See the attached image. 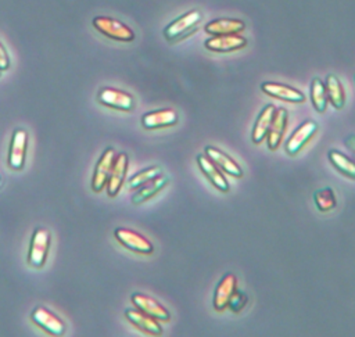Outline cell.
Here are the masks:
<instances>
[{"mask_svg":"<svg viewBox=\"0 0 355 337\" xmlns=\"http://www.w3.org/2000/svg\"><path fill=\"white\" fill-rule=\"evenodd\" d=\"M92 24L97 32H100L108 39H112L116 42H125V43L135 40V32L126 24L112 17L98 15L93 18Z\"/></svg>","mask_w":355,"mask_h":337,"instance_id":"6da1fadb","label":"cell"},{"mask_svg":"<svg viewBox=\"0 0 355 337\" xmlns=\"http://www.w3.org/2000/svg\"><path fill=\"white\" fill-rule=\"evenodd\" d=\"M50 241H51V234L47 229L44 227H37L35 229L29 250H28V263L32 268H42L46 263L49 248H50Z\"/></svg>","mask_w":355,"mask_h":337,"instance_id":"7a4b0ae2","label":"cell"},{"mask_svg":"<svg viewBox=\"0 0 355 337\" xmlns=\"http://www.w3.org/2000/svg\"><path fill=\"white\" fill-rule=\"evenodd\" d=\"M26 150H28V132L25 129H15L11 136L8 155H7V165L10 169L21 171L24 168Z\"/></svg>","mask_w":355,"mask_h":337,"instance_id":"3957f363","label":"cell"},{"mask_svg":"<svg viewBox=\"0 0 355 337\" xmlns=\"http://www.w3.org/2000/svg\"><path fill=\"white\" fill-rule=\"evenodd\" d=\"M201 21V12L197 10H191L175 21H172L165 29H164V36L169 42H178L183 36H186L196 25Z\"/></svg>","mask_w":355,"mask_h":337,"instance_id":"277c9868","label":"cell"},{"mask_svg":"<svg viewBox=\"0 0 355 337\" xmlns=\"http://www.w3.org/2000/svg\"><path fill=\"white\" fill-rule=\"evenodd\" d=\"M31 319L36 326H39L42 330H44L53 337H62L65 334V330H67L65 323L47 308H43V306L35 308L33 312L31 313Z\"/></svg>","mask_w":355,"mask_h":337,"instance_id":"5b68a950","label":"cell"},{"mask_svg":"<svg viewBox=\"0 0 355 337\" xmlns=\"http://www.w3.org/2000/svg\"><path fill=\"white\" fill-rule=\"evenodd\" d=\"M97 101L118 111H132L135 107L133 96L115 87H103L97 93Z\"/></svg>","mask_w":355,"mask_h":337,"instance_id":"8992f818","label":"cell"},{"mask_svg":"<svg viewBox=\"0 0 355 337\" xmlns=\"http://www.w3.org/2000/svg\"><path fill=\"white\" fill-rule=\"evenodd\" d=\"M115 239L128 250L133 251V252H139V254H144L148 255L154 251L153 244L140 233L126 229V227H118L114 232Z\"/></svg>","mask_w":355,"mask_h":337,"instance_id":"52a82bcc","label":"cell"},{"mask_svg":"<svg viewBox=\"0 0 355 337\" xmlns=\"http://www.w3.org/2000/svg\"><path fill=\"white\" fill-rule=\"evenodd\" d=\"M114 159H115V151L114 148L108 147L104 150V153L101 154L100 159L96 164L94 172H93V178H92V190L96 193H100L110 178L112 165H114Z\"/></svg>","mask_w":355,"mask_h":337,"instance_id":"ba28073f","label":"cell"},{"mask_svg":"<svg viewBox=\"0 0 355 337\" xmlns=\"http://www.w3.org/2000/svg\"><path fill=\"white\" fill-rule=\"evenodd\" d=\"M318 132V125L313 121H306L301 123L288 137L286 141V151L290 155L298 154L304 146L313 137V135Z\"/></svg>","mask_w":355,"mask_h":337,"instance_id":"9c48e42d","label":"cell"},{"mask_svg":"<svg viewBox=\"0 0 355 337\" xmlns=\"http://www.w3.org/2000/svg\"><path fill=\"white\" fill-rule=\"evenodd\" d=\"M128 165H129V158H128V154L125 153H121L118 155H115V159H114V165H112V169H111V173H110V178H108V182H107V194L110 197H115L123 182H125V178H126V172H128Z\"/></svg>","mask_w":355,"mask_h":337,"instance_id":"30bf717a","label":"cell"},{"mask_svg":"<svg viewBox=\"0 0 355 337\" xmlns=\"http://www.w3.org/2000/svg\"><path fill=\"white\" fill-rule=\"evenodd\" d=\"M130 300L137 309L143 311L144 313L150 315L151 318L157 319L158 322H169V319H171L169 312L166 311L165 306H162L154 298H151L146 294H141V293H135V294H132Z\"/></svg>","mask_w":355,"mask_h":337,"instance_id":"8fae6325","label":"cell"},{"mask_svg":"<svg viewBox=\"0 0 355 337\" xmlns=\"http://www.w3.org/2000/svg\"><path fill=\"white\" fill-rule=\"evenodd\" d=\"M125 318L139 330H141L146 334L154 336V337H159L162 334V327L159 325V322L154 318H151L150 315L144 313L140 309H126L125 311Z\"/></svg>","mask_w":355,"mask_h":337,"instance_id":"7c38bea8","label":"cell"},{"mask_svg":"<svg viewBox=\"0 0 355 337\" xmlns=\"http://www.w3.org/2000/svg\"><path fill=\"white\" fill-rule=\"evenodd\" d=\"M236 286H237V279L232 273H226L219 280V283L215 288L214 301H212V305H214L215 311L222 312L227 308V304H229L233 293L236 291Z\"/></svg>","mask_w":355,"mask_h":337,"instance_id":"4fadbf2b","label":"cell"},{"mask_svg":"<svg viewBox=\"0 0 355 337\" xmlns=\"http://www.w3.org/2000/svg\"><path fill=\"white\" fill-rule=\"evenodd\" d=\"M204 44L208 50L218 51V53H226V51H234V50L245 47L247 39L240 36L239 33L218 35V36H212L211 39L205 40Z\"/></svg>","mask_w":355,"mask_h":337,"instance_id":"5bb4252c","label":"cell"},{"mask_svg":"<svg viewBox=\"0 0 355 337\" xmlns=\"http://www.w3.org/2000/svg\"><path fill=\"white\" fill-rule=\"evenodd\" d=\"M205 155L225 173L233 176V178H241L243 176V169L239 166V164L229 157L226 153L220 151L219 148L214 146H207L205 147Z\"/></svg>","mask_w":355,"mask_h":337,"instance_id":"9a60e30c","label":"cell"},{"mask_svg":"<svg viewBox=\"0 0 355 337\" xmlns=\"http://www.w3.org/2000/svg\"><path fill=\"white\" fill-rule=\"evenodd\" d=\"M178 122V114L172 108L155 110L141 116V125L146 129H159L173 126Z\"/></svg>","mask_w":355,"mask_h":337,"instance_id":"2e32d148","label":"cell"},{"mask_svg":"<svg viewBox=\"0 0 355 337\" xmlns=\"http://www.w3.org/2000/svg\"><path fill=\"white\" fill-rule=\"evenodd\" d=\"M197 165L205 178L222 193L229 191V182L222 173V171L207 157V155H197Z\"/></svg>","mask_w":355,"mask_h":337,"instance_id":"e0dca14e","label":"cell"},{"mask_svg":"<svg viewBox=\"0 0 355 337\" xmlns=\"http://www.w3.org/2000/svg\"><path fill=\"white\" fill-rule=\"evenodd\" d=\"M262 90L268 96L283 100V101H288V103H304L305 101V97L300 90L293 89L286 85H282V83L265 82V83H262Z\"/></svg>","mask_w":355,"mask_h":337,"instance_id":"ac0fdd59","label":"cell"},{"mask_svg":"<svg viewBox=\"0 0 355 337\" xmlns=\"http://www.w3.org/2000/svg\"><path fill=\"white\" fill-rule=\"evenodd\" d=\"M286 126H287V111L284 108H277L266 135L269 150H276L280 146L283 140V135L286 132Z\"/></svg>","mask_w":355,"mask_h":337,"instance_id":"d6986e66","label":"cell"},{"mask_svg":"<svg viewBox=\"0 0 355 337\" xmlns=\"http://www.w3.org/2000/svg\"><path fill=\"white\" fill-rule=\"evenodd\" d=\"M168 182H169V179L164 175H159L154 179H151L150 182H147L143 186H140L139 189H136V191L132 196V202L135 205H139V204H143L144 201L153 198L168 184Z\"/></svg>","mask_w":355,"mask_h":337,"instance_id":"ffe728a7","label":"cell"},{"mask_svg":"<svg viewBox=\"0 0 355 337\" xmlns=\"http://www.w3.org/2000/svg\"><path fill=\"white\" fill-rule=\"evenodd\" d=\"M245 28V24L240 19H230V18H219L208 22L205 25V32L214 36L218 35H230V33H240Z\"/></svg>","mask_w":355,"mask_h":337,"instance_id":"44dd1931","label":"cell"},{"mask_svg":"<svg viewBox=\"0 0 355 337\" xmlns=\"http://www.w3.org/2000/svg\"><path fill=\"white\" fill-rule=\"evenodd\" d=\"M275 112H276L275 105L273 104H268L261 111V114L258 115V118L255 121V125H254V129H252V143L254 144H261L262 140L266 137L268 130L270 128V123L273 121Z\"/></svg>","mask_w":355,"mask_h":337,"instance_id":"7402d4cb","label":"cell"},{"mask_svg":"<svg viewBox=\"0 0 355 337\" xmlns=\"http://www.w3.org/2000/svg\"><path fill=\"white\" fill-rule=\"evenodd\" d=\"M326 93H327V98L331 103V105L337 110L343 108L344 101H345V93L343 89L341 82L338 80L337 76L334 75H329L326 79Z\"/></svg>","mask_w":355,"mask_h":337,"instance_id":"603a6c76","label":"cell"},{"mask_svg":"<svg viewBox=\"0 0 355 337\" xmlns=\"http://www.w3.org/2000/svg\"><path fill=\"white\" fill-rule=\"evenodd\" d=\"M329 159L338 172L355 180V161L337 150H331L329 153Z\"/></svg>","mask_w":355,"mask_h":337,"instance_id":"cb8c5ba5","label":"cell"},{"mask_svg":"<svg viewBox=\"0 0 355 337\" xmlns=\"http://www.w3.org/2000/svg\"><path fill=\"white\" fill-rule=\"evenodd\" d=\"M311 100L318 112H324L327 108V93L322 79L315 78L311 85Z\"/></svg>","mask_w":355,"mask_h":337,"instance_id":"d4e9b609","label":"cell"},{"mask_svg":"<svg viewBox=\"0 0 355 337\" xmlns=\"http://www.w3.org/2000/svg\"><path fill=\"white\" fill-rule=\"evenodd\" d=\"M313 200H315V205L318 207V209L320 212H329L333 208H336V205H337L336 194H334L333 189H330V187H324V189L318 190L313 194Z\"/></svg>","mask_w":355,"mask_h":337,"instance_id":"484cf974","label":"cell"},{"mask_svg":"<svg viewBox=\"0 0 355 337\" xmlns=\"http://www.w3.org/2000/svg\"><path fill=\"white\" fill-rule=\"evenodd\" d=\"M159 175H162L159 166H157V165L148 166V168L141 169L140 172L135 173V175L128 180V187L132 189V190H133V189H139L140 186H143L144 183L150 182L151 179H154V178L159 176Z\"/></svg>","mask_w":355,"mask_h":337,"instance_id":"4316f807","label":"cell"},{"mask_svg":"<svg viewBox=\"0 0 355 337\" xmlns=\"http://www.w3.org/2000/svg\"><path fill=\"white\" fill-rule=\"evenodd\" d=\"M237 304H239V309H240V311H241L243 306L247 304V295H245L244 293L239 291V290H236V291L233 293V295H232V298H230L227 306H229L233 312L237 313Z\"/></svg>","mask_w":355,"mask_h":337,"instance_id":"83f0119b","label":"cell"},{"mask_svg":"<svg viewBox=\"0 0 355 337\" xmlns=\"http://www.w3.org/2000/svg\"><path fill=\"white\" fill-rule=\"evenodd\" d=\"M10 68V57L4 46L0 43V71H7Z\"/></svg>","mask_w":355,"mask_h":337,"instance_id":"f1b7e54d","label":"cell"},{"mask_svg":"<svg viewBox=\"0 0 355 337\" xmlns=\"http://www.w3.org/2000/svg\"><path fill=\"white\" fill-rule=\"evenodd\" d=\"M347 146H348V148L355 154V135H352V136H349V137H347Z\"/></svg>","mask_w":355,"mask_h":337,"instance_id":"f546056e","label":"cell"},{"mask_svg":"<svg viewBox=\"0 0 355 337\" xmlns=\"http://www.w3.org/2000/svg\"><path fill=\"white\" fill-rule=\"evenodd\" d=\"M0 184H1V175H0Z\"/></svg>","mask_w":355,"mask_h":337,"instance_id":"4dcf8cb0","label":"cell"},{"mask_svg":"<svg viewBox=\"0 0 355 337\" xmlns=\"http://www.w3.org/2000/svg\"><path fill=\"white\" fill-rule=\"evenodd\" d=\"M0 75H1V71H0Z\"/></svg>","mask_w":355,"mask_h":337,"instance_id":"1f68e13d","label":"cell"}]
</instances>
